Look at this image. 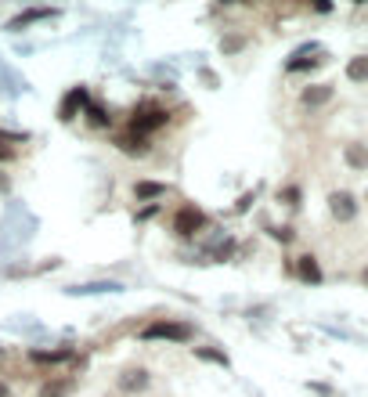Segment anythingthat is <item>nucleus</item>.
<instances>
[{"label": "nucleus", "mask_w": 368, "mask_h": 397, "mask_svg": "<svg viewBox=\"0 0 368 397\" xmlns=\"http://www.w3.org/2000/svg\"><path fill=\"white\" fill-rule=\"evenodd\" d=\"M170 123V113L166 108H159V105H152V101H145V105H137L134 108V119H130V130L134 134H152V130H159V126H166Z\"/></svg>", "instance_id": "f257e3e1"}, {"label": "nucleus", "mask_w": 368, "mask_h": 397, "mask_svg": "<svg viewBox=\"0 0 368 397\" xmlns=\"http://www.w3.org/2000/svg\"><path fill=\"white\" fill-rule=\"evenodd\" d=\"M141 340H173V343H188L191 340V325L188 322H152L141 329Z\"/></svg>", "instance_id": "f03ea898"}, {"label": "nucleus", "mask_w": 368, "mask_h": 397, "mask_svg": "<svg viewBox=\"0 0 368 397\" xmlns=\"http://www.w3.org/2000/svg\"><path fill=\"white\" fill-rule=\"evenodd\" d=\"M206 228V213L195 210V206H181L177 213H173V231H177L181 238H191L195 231Z\"/></svg>", "instance_id": "7ed1b4c3"}, {"label": "nucleus", "mask_w": 368, "mask_h": 397, "mask_svg": "<svg viewBox=\"0 0 368 397\" xmlns=\"http://www.w3.org/2000/svg\"><path fill=\"white\" fill-rule=\"evenodd\" d=\"M329 210H332L336 220H343V224H347V220L358 217V202H354V195H350V192H332L329 195Z\"/></svg>", "instance_id": "20e7f679"}, {"label": "nucleus", "mask_w": 368, "mask_h": 397, "mask_svg": "<svg viewBox=\"0 0 368 397\" xmlns=\"http://www.w3.org/2000/svg\"><path fill=\"white\" fill-rule=\"evenodd\" d=\"M332 94H336V87H332V84H311V87H303L300 101L307 105V108H318V105L332 101Z\"/></svg>", "instance_id": "39448f33"}, {"label": "nucleus", "mask_w": 368, "mask_h": 397, "mask_svg": "<svg viewBox=\"0 0 368 397\" xmlns=\"http://www.w3.org/2000/svg\"><path fill=\"white\" fill-rule=\"evenodd\" d=\"M84 105H87V90H84V87L69 90V94H66V101H61V108H58V119H61V123L76 119V113H79Z\"/></svg>", "instance_id": "423d86ee"}, {"label": "nucleus", "mask_w": 368, "mask_h": 397, "mask_svg": "<svg viewBox=\"0 0 368 397\" xmlns=\"http://www.w3.org/2000/svg\"><path fill=\"white\" fill-rule=\"evenodd\" d=\"M116 148L126 152V155H148V137L145 134H134V130H126L116 137Z\"/></svg>", "instance_id": "0eeeda50"}, {"label": "nucleus", "mask_w": 368, "mask_h": 397, "mask_svg": "<svg viewBox=\"0 0 368 397\" xmlns=\"http://www.w3.org/2000/svg\"><path fill=\"white\" fill-rule=\"evenodd\" d=\"M296 275H300L303 282H311V285H318V282H322V267H318V257H311V253H303V257L296 260Z\"/></svg>", "instance_id": "6e6552de"}, {"label": "nucleus", "mask_w": 368, "mask_h": 397, "mask_svg": "<svg viewBox=\"0 0 368 397\" xmlns=\"http://www.w3.org/2000/svg\"><path fill=\"white\" fill-rule=\"evenodd\" d=\"M343 159L350 170H368V145H358V141H350L343 148Z\"/></svg>", "instance_id": "1a4fd4ad"}, {"label": "nucleus", "mask_w": 368, "mask_h": 397, "mask_svg": "<svg viewBox=\"0 0 368 397\" xmlns=\"http://www.w3.org/2000/svg\"><path fill=\"white\" fill-rule=\"evenodd\" d=\"M119 387H123L126 394L145 390V387H148V372H145V369H126V372L119 376Z\"/></svg>", "instance_id": "9d476101"}, {"label": "nucleus", "mask_w": 368, "mask_h": 397, "mask_svg": "<svg viewBox=\"0 0 368 397\" xmlns=\"http://www.w3.org/2000/svg\"><path fill=\"white\" fill-rule=\"evenodd\" d=\"M134 195H137V202L163 199V195H166V184H155V181H137V184H134Z\"/></svg>", "instance_id": "9b49d317"}, {"label": "nucleus", "mask_w": 368, "mask_h": 397, "mask_svg": "<svg viewBox=\"0 0 368 397\" xmlns=\"http://www.w3.org/2000/svg\"><path fill=\"white\" fill-rule=\"evenodd\" d=\"M347 79H354V84H368V55H358L347 61Z\"/></svg>", "instance_id": "f8f14e48"}, {"label": "nucleus", "mask_w": 368, "mask_h": 397, "mask_svg": "<svg viewBox=\"0 0 368 397\" xmlns=\"http://www.w3.org/2000/svg\"><path fill=\"white\" fill-rule=\"evenodd\" d=\"M72 394V379H47L40 387V397H69Z\"/></svg>", "instance_id": "ddd939ff"}, {"label": "nucleus", "mask_w": 368, "mask_h": 397, "mask_svg": "<svg viewBox=\"0 0 368 397\" xmlns=\"http://www.w3.org/2000/svg\"><path fill=\"white\" fill-rule=\"evenodd\" d=\"M51 8H33V11H26V14H19V19H11L8 22V29H22V26H29V22H40V19H51Z\"/></svg>", "instance_id": "4468645a"}, {"label": "nucleus", "mask_w": 368, "mask_h": 397, "mask_svg": "<svg viewBox=\"0 0 368 397\" xmlns=\"http://www.w3.org/2000/svg\"><path fill=\"white\" fill-rule=\"evenodd\" d=\"M314 66H322V58H307V55H296L289 61V72H300V69H314Z\"/></svg>", "instance_id": "2eb2a0df"}, {"label": "nucleus", "mask_w": 368, "mask_h": 397, "mask_svg": "<svg viewBox=\"0 0 368 397\" xmlns=\"http://www.w3.org/2000/svg\"><path fill=\"white\" fill-rule=\"evenodd\" d=\"M87 119H90V126H108L112 123V116H105V108H98V105L87 108Z\"/></svg>", "instance_id": "dca6fc26"}, {"label": "nucleus", "mask_w": 368, "mask_h": 397, "mask_svg": "<svg viewBox=\"0 0 368 397\" xmlns=\"http://www.w3.org/2000/svg\"><path fill=\"white\" fill-rule=\"evenodd\" d=\"M72 351H51V354H43V351H33V361H66Z\"/></svg>", "instance_id": "f3484780"}, {"label": "nucleus", "mask_w": 368, "mask_h": 397, "mask_svg": "<svg viewBox=\"0 0 368 397\" xmlns=\"http://www.w3.org/2000/svg\"><path fill=\"white\" fill-rule=\"evenodd\" d=\"M195 358H206V361H217V365H228V358L217 354V351H206V347H195Z\"/></svg>", "instance_id": "a211bd4d"}, {"label": "nucleus", "mask_w": 368, "mask_h": 397, "mask_svg": "<svg viewBox=\"0 0 368 397\" xmlns=\"http://www.w3.org/2000/svg\"><path fill=\"white\" fill-rule=\"evenodd\" d=\"M271 235H275L278 242H293V235H296V231H293L289 224H282V228H271Z\"/></svg>", "instance_id": "6ab92c4d"}, {"label": "nucleus", "mask_w": 368, "mask_h": 397, "mask_svg": "<svg viewBox=\"0 0 368 397\" xmlns=\"http://www.w3.org/2000/svg\"><path fill=\"white\" fill-rule=\"evenodd\" d=\"M278 199H285L289 206H296V202H300V188H285V192H278Z\"/></svg>", "instance_id": "aec40b11"}, {"label": "nucleus", "mask_w": 368, "mask_h": 397, "mask_svg": "<svg viewBox=\"0 0 368 397\" xmlns=\"http://www.w3.org/2000/svg\"><path fill=\"white\" fill-rule=\"evenodd\" d=\"M220 47H224V51H238V47H242V40H238V37H231V40H224Z\"/></svg>", "instance_id": "412c9836"}, {"label": "nucleus", "mask_w": 368, "mask_h": 397, "mask_svg": "<svg viewBox=\"0 0 368 397\" xmlns=\"http://www.w3.org/2000/svg\"><path fill=\"white\" fill-rule=\"evenodd\" d=\"M14 159V148H8V145H0V163H11Z\"/></svg>", "instance_id": "4be33fe9"}, {"label": "nucleus", "mask_w": 368, "mask_h": 397, "mask_svg": "<svg viewBox=\"0 0 368 397\" xmlns=\"http://www.w3.org/2000/svg\"><path fill=\"white\" fill-rule=\"evenodd\" d=\"M361 282H365V285H368V267H365V271H361Z\"/></svg>", "instance_id": "5701e85b"}, {"label": "nucleus", "mask_w": 368, "mask_h": 397, "mask_svg": "<svg viewBox=\"0 0 368 397\" xmlns=\"http://www.w3.org/2000/svg\"><path fill=\"white\" fill-rule=\"evenodd\" d=\"M0 397H8V387H4V383H0Z\"/></svg>", "instance_id": "b1692460"}]
</instances>
